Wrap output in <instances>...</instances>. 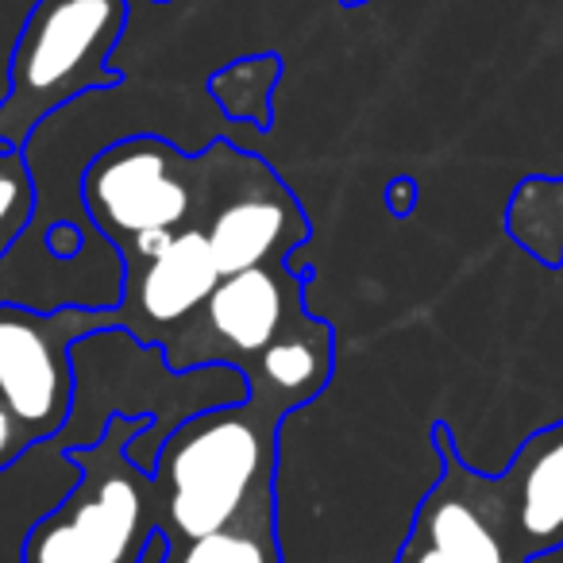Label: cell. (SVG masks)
<instances>
[{"mask_svg": "<svg viewBox=\"0 0 563 563\" xmlns=\"http://www.w3.org/2000/svg\"><path fill=\"white\" fill-rule=\"evenodd\" d=\"M282 417L251 398L205 406L158 440L151 483L166 544L205 537L243 517L278 514Z\"/></svg>", "mask_w": 563, "mask_h": 563, "instance_id": "cell-1", "label": "cell"}, {"mask_svg": "<svg viewBox=\"0 0 563 563\" xmlns=\"http://www.w3.org/2000/svg\"><path fill=\"white\" fill-rule=\"evenodd\" d=\"M147 424V417L117 413L97 440L63 448L78 483L27 529L20 563H143L166 540L151 471L128 455Z\"/></svg>", "mask_w": 563, "mask_h": 563, "instance_id": "cell-2", "label": "cell"}, {"mask_svg": "<svg viewBox=\"0 0 563 563\" xmlns=\"http://www.w3.org/2000/svg\"><path fill=\"white\" fill-rule=\"evenodd\" d=\"M128 16L132 0H35L9 58L0 147L24 151L66 104L124 81L112 51L124 40Z\"/></svg>", "mask_w": 563, "mask_h": 563, "instance_id": "cell-3", "label": "cell"}, {"mask_svg": "<svg viewBox=\"0 0 563 563\" xmlns=\"http://www.w3.org/2000/svg\"><path fill=\"white\" fill-rule=\"evenodd\" d=\"M78 189L89 228L109 240L120 263H132L197 228L209 197V155H186L151 132L128 135L89 158Z\"/></svg>", "mask_w": 563, "mask_h": 563, "instance_id": "cell-4", "label": "cell"}, {"mask_svg": "<svg viewBox=\"0 0 563 563\" xmlns=\"http://www.w3.org/2000/svg\"><path fill=\"white\" fill-rule=\"evenodd\" d=\"M109 329V309H35L0 301V406L16 417L32 444L58 437L78 398L74 344Z\"/></svg>", "mask_w": 563, "mask_h": 563, "instance_id": "cell-5", "label": "cell"}, {"mask_svg": "<svg viewBox=\"0 0 563 563\" xmlns=\"http://www.w3.org/2000/svg\"><path fill=\"white\" fill-rule=\"evenodd\" d=\"M209 155V197L197 232L205 235L220 274L282 263L313 235L294 189L266 166V158L217 140Z\"/></svg>", "mask_w": 563, "mask_h": 563, "instance_id": "cell-6", "label": "cell"}, {"mask_svg": "<svg viewBox=\"0 0 563 563\" xmlns=\"http://www.w3.org/2000/svg\"><path fill=\"white\" fill-rule=\"evenodd\" d=\"M313 274H298L286 258L282 263L247 266L224 274L201 313L181 329L163 352L170 375H189L205 367H232L240 375L266 344L282 336L298 317H306V290Z\"/></svg>", "mask_w": 563, "mask_h": 563, "instance_id": "cell-7", "label": "cell"}, {"mask_svg": "<svg viewBox=\"0 0 563 563\" xmlns=\"http://www.w3.org/2000/svg\"><path fill=\"white\" fill-rule=\"evenodd\" d=\"M429 440L440 463L437 483L424 490L394 563H521L498 521L490 483L460 455L452 429L432 421Z\"/></svg>", "mask_w": 563, "mask_h": 563, "instance_id": "cell-8", "label": "cell"}, {"mask_svg": "<svg viewBox=\"0 0 563 563\" xmlns=\"http://www.w3.org/2000/svg\"><path fill=\"white\" fill-rule=\"evenodd\" d=\"M220 278L205 235L189 228L155 255L120 263V298L109 309V329H120L140 347H166L201 313Z\"/></svg>", "mask_w": 563, "mask_h": 563, "instance_id": "cell-9", "label": "cell"}, {"mask_svg": "<svg viewBox=\"0 0 563 563\" xmlns=\"http://www.w3.org/2000/svg\"><path fill=\"white\" fill-rule=\"evenodd\" d=\"M498 521L517 560L563 548V417L521 440L501 475H486Z\"/></svg>", "mask_w": 563, "mask_h": 563, "instance_id": "cell-10", "label": "cell"}, {"mask_svg": "<svg viewBox=\"0 0 563 563\" xmlns=\"http://www.w3.org/2000/svg\"><path fill=\"white\" fill-rule=\"evenodd\" d=\"M332 371H336V332L329 321L306 313L255 360L243 363L240 378L251 401L286 421L294 409L321 398L324 386L332 383Z\"/></svg>", "mask_w": 563, "mask_h": 563, "instance_id": "cell-11", "label": "cell"}, {"mask_svg": "<svg viewBox=\"0 0 563 563\" xmlns=\"http://www.w3.org/2000/svg\"><path fill=\"white\" fill-rule=\"evenodd\" d=\"M506 232L544 266H563V178L517 181L506 209Z\"/></svg>", "mask_w": 563, "mask_h": 563, "instance_id": "cell-12", "label": "cell"}, {"mask_svg": "<svg viewBox=\"0 0 563 563\" xmlns=\"http://www.w3.org/2000/svg\"><path fill=\"white\" fill-rule=\"evenodd\" d=\"M163 563H286L278 540V514L243 517L205 537L166 544Z\"/></svg>", "mask_w": 563, "mask_h": 563, "instance_id": "cell-13", "label": "cell"}, {"mask_svg": "<svg viewBox=\"0 0 563 563\" xmlns=\"http://www.w3.org/2000/svg\"><path fill=\"white\" fill-rule=\"evenodd\" d=\"M282 81L278 55H251L220 66L209 78V93L228 120H240L258 132L274 124V86Z\"/></svg>", "mask_w": 563, "mask_h": 563, "instance_id": "cell-14", "label": "cell"}, {"mask_svg": "<svg viewBox=\"0 0 563 563\" xmlns=\"http://www.w3.org/2000/svg\"><path fill=\"white\" fill-rule=\"evenodd\" d=\"M35 174L20 147H0V258L24 240L35 220Z\"/></svg>", "mask_w": 563, "mask_h": 563, "instance_id": "cell-15", "label": "cell"}, {"mask_svg": "<svg viewBox=\"0 0 563 563\" xmlns=\"http://www.w3.org/2000/svg\"><path fill=\"white\" fill-rule=\"evenodd\" d=\"M386 205H390L394 217H409V212L417 209V181L413 178H394L390 186H386Z\"/></svg>", "mask_w": 563, "mask_h": 563, "instance_id": "cell-16", "label": "cell"}, {"mask_svg": "<svg viewBox=\"0 0 563 563\" xmlns=\"http://www.w3.org/2000/svg\"><path fill=\"white\" fill-rule=\"evenodd\" d=\"M340 4H347V9H360V4H367V0H340Z\"/></svg>", "mask_w": 563, "mask_h": 563, "instance_id": "cell-17", "label": "cell"}, {"mask_svg": "<svg viewBox=\"0 0 563 563\" xmlns=\"http://www.w3.org/2000/svg\"><path fill=\"white\" fill-rule=\"evenodd\" d=\"M0 413H9V409H4V406H0ZM9 417H12V413H9Z\"/></svg>", "mask_w": 563, "mask_h": 563, "instance_id": "cell-18", "label": "cell"}, {"mask_svg": "<svg viewBox=\"0 0 563 563\" xmlns=\"http://www.w3.org/2000/svg\"><path fill=\"white\" fill-rule=\"evenodd\" d=\"M158 4H166V0H158Z\"/></svg>", "mask_w": 563, "mask_h": 563, "instance_id": "cell-19", "label": "cell"}]
</instances>
